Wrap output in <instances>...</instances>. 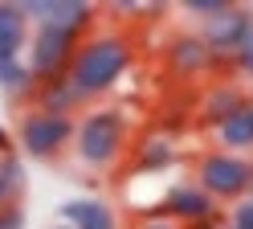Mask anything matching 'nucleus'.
<instances>
[{"instance_id":"obj_24","label":"nucleus","mask_w":253,"mask_h":229,"mask_svg":"<svg viewBox=\"0 0 253 229\" xmlns=\"http://www.w3.org/2000/svg\"><path fill=\"white\" fill-rule=\"evenodd\" d=\"M192 229H225V221H220V213H216V217H209V221H200V225H192Z\"/></svg>"},{"instance_id":"obj_20","label":"nucleus","mask_w":253,"mask_h":229,"mask_svg":"<svg viewBox=\"0 0 253 229\" xmlns=\"http://www.w3.org/2000/svg\"><path fill=\"white\" fill-rule=\"evenodd\" d=\"M233 65H237V74H245V78H253V33L245 37V45H241V54L233 57Z\"/></svg>"},{"instance_id":"obj_14","label":"nucleus","mask_w":253,"mask_h":229,"mask_svg":"<svg viewBox=\"0 0 253 229\" xmlns=\"http://www.w3.org/2000/svg\"><path fill=\"white\" fill-rule=\"evenodd\" d=\"M171 164H176V143H171V135H164V131L143 135L135 143V168L139 172H168Z\"/></svg>"},{"instance_id":"obj_26","label":"nucleus","mask_w":253,"mask_h":229,"mask_svg":"<svg viewBox=\"0 0 253 229\" xmlns=\"http://www.w3.org/2000/svg\"><path fill=\"white\" fill-rule=\"evenodd\" d=\"M225 229H237V225H225Z\"/></svg>"},{"instance_id":"obj_12","label":"nucleus","mask_w":253,"mask_h":229,"mask_svg":"<svg viewBox=\"0 0 253 229\" xmlns=\"http://www.w3.org/2000/svg\"><path fill=\"white\" fill-rule=\"evenodd\" d=\"M29 16L21 4H0V61H21V49L29 45Z\"/></svg>"},{"instance_id":"obj_5","label":"nucleus","mask_w":253,"mask_h":229,"mask_svg":"<svg viewBox=\"0 0 253 229\" xmlns=\"http://www.w3.org/2000/svg\"><path fill=\"white\" fill-rule=\"evenodd\" d=\"M78 45H82V37H74V33L33 29V37H29V74L37 78V86L70 74V61L78 54Z\"/></svg>"},{"instance_id":"obj_16","label":"nucleus","mask_w":253,"mask_h":229,"mask_svg":"<svg viewBox=\"0 0 253 229\" xmlns=\"http://www.w3.org/2000/svg\"><path fill=\"white\" fill-rule=\"evenodd\" d=\"M0 90L8 98H33L37 78L29 74V61H0Z\"/></svg>"},{"instance_id":"obj_13","label":"nucleus","mask_w":253,"mask_h":229,"mask_svg":"<svg viewBox=\"0 0 253 229\" xmlns=\"http://www.w3.org/2000/svg\"><path fill=\"white\" fill-rule=\"evenodd\" d=\"M216 147L220 152H233V156H241V152H253V103H245L241 111H233L225 123H216Z\"/></svg>"},{"instance_id":"obj_7","label":"nucleus","mask_w":253,"mask_h":229,"mask_svg":"<svg viewBox=\"0 0 253 229\" xmlns=\"http://www.w3.org/2000/svg\"><path fill=\"white\" fill-rule=\"evenodd\" d=\"M21 8L37 29H61L74 37H90L94 21H98L94 4H86V0H25Z\"/></svg>"},{"instance_id":"obj_19","label":"nucleus","mask_w":253,"mask_h":229,"mask_svg":"<svg viewBox=\"0 0 253 229\" xmlns=\"http://www.w3.org/2000/svg\"><path fill=\"white\" fill-rule=\"evenodd\" d=\"M229 225H237V229H253V201H249V196L233 205V217H229Z\"/></svg>"},{"instance_id":"obj_6","label":"nucleus","mask_w":253,"mask_h":229,"mask_svg":"<svg viewBox=\"0 0 253 229\" xmlns=\"http://www.w3.org/2000/svg\"><path fill=\"white\" fill-rule=\"evenodd\" d=\"M249 33H253V12L241 8V4H229L225 12H216V16L204 21L200 37H204V45H209L212 65H220V61H233L237 54H241Z\"/></svg>"},{"instance_id":"obj_27","label":"nucleus","mask_w":253,"mask_h":229,"mask_svg":"<svg viewBox=\"0 0 253 229\" xmlns=\"http://www.w3.org/2000/svg\"><path fill=\"white\" fill-rule=\"evenodd\" d=\"M249 103H253V94H249Z\"/></svg>"},{"instance_id":"obj_18","label":"nucleus","mask_w":253,"mask_h":229,"mask_svg":"<svg viewBox=\"0 0 253 229\" xmlns=\"http://www.w3.org/2000/svg\"><path fill=\"white\" fill-rule=\"evenodd\" d=\"M184 8L192 12V16H204V21H209V16H216V12L229 8V0H184Z\"/></svg>"},{"instance_id":"obj_25","label":"nucleus","mask_w":253,"mask_h":229,"mask_svg":"<svg viewBox=\"0 0 253 229\" xmlns=\"http://www.w3.org/2000/svg\"><path fill=\"white\" fill-rule=\"evenodd\" d=\"M249 201H253V184H249Z\"/></svg>"},{"instance_id":"obj_21","label":"nucleus","mask_w":253,"mask_h":229,"mask_svg":"<svg viewBox=\"0 0 253 229\" xmlns=\"http://www.w3.org/2000/svg\"><path fill=\"white\" fill-rule=\"evenodd\" d=\"M0 229H25V209L21 205L0 209Z\"/></svg>"},{"instance_id":"obj_2","label":"nucleus","mask_w":253,"mask_h":229,"mask_svg":"<svg viewBox=\"0 0 253 229\" xmlns=\"http://www.w3.org/2000/svg\"><path fill=\"white\" fill-rule=\"evenodd\" d=\"M126 135H131V119L115 107H98V111H86L78 119V131H74V147H78V160L86 168H110L123 147H126Z\"/></svg>"},{"instance_id":"obj_23","label":"nucleus","mask_w":253,"mask_h":229,"mask_svg":"<svg viewBox=\"0 0 253 229\" xmlns=\"http://www.w3.org/2000/svg\"><path fill=\"white\" fill-rule=\"evenodd\" d=\"M0 156H17V139H12V131L0 123Z\"/></svg>"},{"instance_id":"obj_11","label":"nucleus","mask_w":253,"mask_h":229,"mask_svg":"<svg viewBox=\"0 0 253 229\" xmlns=\"http://www.w3.org/2000/svg\"><path fill=\"white\" fill-rule=\"evenodd\" d=\"M245 103H249V94L237 86V82H212V86L204 90V98H200V119L209 127H216V123H225L233 111H241Z\"/></svg>"},{"instance_id":"obj_4","label":"nucleus","mask_w":253,"mask_h":229,"mask_svg":"<svg viewBox=\"0 0 253 229\" xmlns=\"http://www.w3.org/2000/svg\"><path fill=\"white\" fill-rule=\"evenodd\" d=\"M196 184L212 196L216 205H237L249 196V184H253V160L245 156H233V152H204L196 160Z\"/></svg>"},{"instance_id":"obj_17","label":"nucleus","mask_w":253,"mask_h":229,"mask_svg":"<svg viewBox=\"0 0 253 229\" xmlns=\"http://www.w3.org/2000/svg\"><path fill=\"white\" fill-rule=\"evenodd\" d=\"M21 192H25V168H21V156H0V209L21 205Z\"/></svg>"},{"instance_id":"obj_10","label":"nucleus","mask_w":253,"mask_h":229,"mask_svg":"<svg viewBox=\"0 0 253 229\" xmlns=\"http://www.w3.org/2000/svg\"><path fill=\"white\" fill-rule=\"evenodd\" d=\"M61 225L66 229H119V217L98 196H74V201L61 205Z\"/></svg>"},{"instance_id":"obj_22","label":"nucleus","mask_w":253,"mask_h":229,"mask_svg":"<svg viewBox=\"0 0 253 229\" xmlns=\"http://www.w3.org/2000/svg\"><path fill=\"white\" fill-rule=\"evenodd\" d=\"M135 229H184V225L168 221L164 213H147V217H139V221H135Z\"/></svg>"},{"instance_id":"obj_9","label":"nucleus","mask_w":253,"mask_h":229,"mask_svg":"<svg viewBox=\"0 0 253 229\" xmlns=\"http://www.w3.org/2000/svg\"><path fill=\"white\" fill-rule=\"evenodd\" d=\"M209 65H212V57H209V45H204L200 33L180 29L176 37L168 41V74L176 82H196Z\"/></svg>"},{"instance_id":"obj_15","label":"nucleus","mask_w":253,"mask_h":229,"mask_svg":"<svg viewBox=\"0 0 253 229\" xmlns=\"http://www.w3.org/2000/svg\"><path fill=\"white\" fill-rule=\"evenodd\" d=\"M33 107L49 111V114H70V119H74V111L82 107V98H78V90L70 86V78H57V82H41V86H37Z\"/></svg>"},{"instance_id":"obj_3","label":"nucleus","mask_w":253,"mask_h":229,"mask_svg":"<svg viewBox=\"0 0 253 229\" xmlns=\"http://www.w3.org/2000/svg\"><path fill=\"white\" fill-rule=\"evenodd\" d=\"M74 131H78V119H70V114H49L41 107H29L21 111L12 139H17V152L29 160H57L74 143Z\"/></svg>"},{"instance_id":"obj_1","label":"nucleus","mask_w":253,"mask_h":229,"mask_svg":"<svg viewBox=\"0 0 253 229\" xmlns=\"http://www.w3.org/2000/svg\"><path fill=\"white\" fill-rule=\"evenodd\" d=\"M131 65H135V45L123 29H94L90 37H82L66 78L78 90V98L90 103V98H102L106 90H115Z\"/></svg>"},{"instance_id":"obj_8","label":"nucleus","mask_w":253,"mask_h":229,"mask_svg":"<svg viewBox=\"0 0 253 229\" xmlns=\"http://www.w3.org/2000/svg\"><path fill=\"white\" fill-rule=\"evenodd\" d=\"M160 213H164L168 221H176V225H184V229H192V225H200V221L216 217V201H212V196L204 192L200 184H192V180H188V184L168 188Z\"/></svg>"}]
</instances>
